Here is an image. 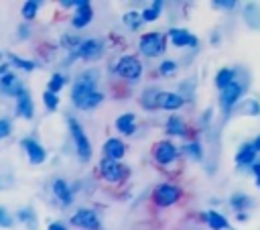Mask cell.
Instances as JSON below:
<instances>
[{"label":"cell","instance_id":"obj_1","mask_svg":"<svg viewBox=\"0 0 260 230\" xmlns=\"http://www.w3.org/2000/svg\"><path fill=\"white\" fill-rule=\"evenodd\" d=\"M102 94L95 90V75L91 73H83L81 77L75 79L73 90H71V100L79 110H89L95 108L102 102Z\"/></svg>","mask_w":260,"mask_h":230},{"label":"cell","instance_id":"obj_25","mask_svg":"<svg viewBox=\"0 0 260 230\" xmlns=\"http://www.w3.org/2000/svg\"><path fill=\"white\" fill-rule=\"evenodd\" d=\"M18 220L20 222H26L28 224V230H37V222H35V216H32V210L30 208L18 210Z\"/></svg>","mask_w":260,"mask_h":230},{"label":"cell","instance_id":"obj_6","mask_svg":"<svg viewBox=\"0 0 260 230\" xmlns=\"http://www.w3.org/2000/svg\"><path fill=\"white\" fill-rule=\"evenodd\" d=\"M242 92H244V85H242L240 81H232L228 88L221 90V106H223L225 112H228L232 106H236V102L240 100Z\"/></svg>","mask_w":260,"mask_h":230},{"label":"cell","instance_id":"obj_3","mask_svg":"<svg viewBox=\"0 0 260 230\" xmlns=\"http://www.w3.org/2000/svg\"><path fill=\"white\" fill-rule=\"evenodd\" d=\"M138 47L146 57H156L165 51V37L160 33H146V35H142Z\"/></svg>","mask_w":260,"mask_h":230},{"label":"cell","instance_id":"obj_38","mask_svg":"<svg viewBox=\"0 0 260 230\" xmlns=\"http://www.w3.org/2000/svg\"><path fill=\"white\" fill-rule=\"evenodd\" d=\"M213 4H215V8H234L236 2L234 0H215Z\"/></svg>","mask_w":260,"mask_h":230},{"label":"cell","instance_id":"obj_5","mask_svg":"<svg viewBox=\"0 0 260 230\" xmlns=\"http://www.w3.org/2000/svg\"><path fill=\"white\" fill-rule=\"evenodd\" d=\"M179 195H181L179 187H175V185H171V183L158 185V187L154 189V199H156L158 206H171V204H175V202L179 199Z\"/></svg>","mask_w":260,"mask_h":230},{"label":"cell","instance_id":"obj_41","mask_svg":"<svg viewBox=\"0 0 260 230\" xmlns=\"http://www.w3.org/2000/svg\"><path fill=\"white\" fill-rule=\"evenodd\" d=\"M250 147H252V151H254V153H260V136H258V138H254V140L250 142Z\"/></svg>","mask_w":260,"mask_h":230},{"label":"cell","instance_id":"obj_19","mask_svg":"<svg viewBox=\"0 0 260 230\" xmlns=\"http://www.w3.org/2000/svg\"><path fill=\"white\" fill-rule=\"evenodd\" d=\"M244 18L252 28H260V6L258 4H248L244 8Z\"/></svg>","mask_w":260,"mask_h":230},{"label":"cell","instance_id":"obj_37","mask_svg":"<svg viewBox=\"0 0 260 230\" xmlns=\"http://www.w3.org/2000/svg\"><path fill=\"white\" fill-rule=\"evenodd\" d=\"M8 132H10V120L8 118H0V138L8 136Z\"/></svg>","mask_w":260,"mask_h":230},{"label":"cell","instance_id":"obj_24","mask_svg":"<svg viewBox=\"0 0 260 230\" xmlns=\"http://www.w3.org/2000/svg\"><path fill=\"white\" fill-rule=\"evenodd\" d=\"M232 81H234V71H232V69H219V73L215 75V85H217L219 90L228 88Z\"/></svg>","mask_w":260,"mask_h":230},{"label":"cell","instance_id":"obj_2","mask_svg":"<svg viewBox=\"0 0 260 230\" xmlns=\"http://www.w3.org/2000/svg\"><path fill=\"white\" fill-rule=\"evenodd\" d=\"M67 122H69L71 138H73V142H75V149H77V155H79V159L87 161V159H89V155H91V147H89V140H87L85 132L81 130V126H79V124H77L73 118H67Z\"/></svg>","mask_w":260,"mask_h":230},{"label":"cell","instance_id":"obj_16","mask_svg":"<svg viewBox=\"0 0 260 230\" xmlns=\"http://www.w3.org/2000/svg\"><path fill=\"white\" fill-rule=\"evenodd\" d=\"M16 114L26 118V120L32 116V102H30V96H28L26 90L16 98Z\"/></svg>","mask_w":260,"mask_h":230},{"label":"cell","instance_id":"obj_32","mask_svg":"<svg viewBox=\"0 0 260 230\" xmlns=\"http://www.w3.org/2000/svg\"><path fill=\"white\" fill-rule=\"evenodd\" d=\"M43 100H45V106L49 108V110H55L57 108V104H59V98H57V94H53V92H45V96H43Z\"/></svg>","mask_w":260,"mask_h":230},{"label":"cell","instance_id":"obj_27","mask_svg":"<svg viewBox=\"0 0 260 230\" xmlns=\"http://www.w3.org/2000/svg\"><path fill=\"white\" fill-rule=\"evenodd\" d=\"M158 94H160V92H154V90L144 92V96H142V106H144V108H154V106H156V98H158Z\"/></svg>","mask_w":260,"mask_h":230},{"label":"cell","instance_id":"obj_30","mask_svg":"<svg viewBox=\"0 0 260 230\" xmlns=\"http://www.w3.org/2000/svg\"><path fill=\"white\" fill-rule=\"evenodd\" d=\"M252 202H250V197H246V195H234L232 197V208H236V210H244V208H248Z\"/></svg>","mask_w":260,"mask_h":230},{"label":"cell","instance_id":"obj_15","mask_svg":"<svg viewBox=\"0 0 260 230\" xmlns=\"http://www.w3.org/2000/svg\"><path fill=\"white\" fill-rule=\"evenodd\" d=\"M100 49H102V43L89 39V41H83V43L77 47V55L83 57V59H93V57L100 55Z\"/></svg>","mask_w":260,"mask_h":230},{"label":"cell","instance_id":"obj_31","mask_svg":"<svg viewBox=\"0 0 260 230\" xmlns=\"http://www.w3.org/2000/svg\"><path fill=\"white\" fill-rule=\"evenodd\" d=\"M140 18H142V14H138V12H128V14H124V22H126L130 28H136V26L140 24Z\"/></svg>","mask_w":260,"mask_h":230},{"label":"cell","instance_id":"obj_18","mask_svg":"<svg viewBox=\"0 0 260 230\" xmlns=\"http://www.w3.org/2000/svg\"><path fill=\"white\" fill-rule=\"evenodd\" d=\"M53 193H55V197L63 206H69L71 204V191H69V187H67V183L63 179H55L53 181Z\"/></svg>","mask_w":260,"mask_h":230},{"label":"cell","instance_id":"obj_17","mask_svg":"<svg viewBox=\"0 0 260 230\" xmlns=\"http://www.w3.org/2000/svg\"><path fill=\"white\" fill-rule=\"evenodd\" d=\"M104 155H106V159H112V161L120 159V157L124 155V145H122V140H118V138L106 140V142H104Z\"/></svg>","mask_w":260,"mask_h":230},{"label":"cell","instance_id":"obj_33","mask_svg":"<svg viewBox=\"0 0 260 230\" xmlns=\"http://www.w3.org/2000/svg\"><path fill=\"white\" fill-rule=\"evenodd\" d=\"M158 69H160V75H173L177 71V63L175 61H162Z\"/></svg>","mask_w":260,"mask_h":230},{"label":"cell","instance_id":"obj_12","mask_svg":"<svg viewBox=\"0 0 260 230\" xmlns=\"http://www.w3.org/2000/svg\"><path fill=\"white\" fill-rule=\"evenodd\" d=\"M169 39H171V43L177 45V47H185V45L195 47V45H197V39H195L189 31H185V28H171V31H169Z\"/></svg>","mask_w":260,"mask_h":230},{"label":"cell","instance_id":"obj_40","mask_svg":"<svg viewBox=\"0 0 260 230\" xmlns=\"http://www.w3.org/2000/svg\"><path fill=\"white\" fill-rule=\"evenodd\" d=\"M252 171H254V175H256V183H258V187H260V163L252 165Z\"/></svg>","mask_w":260,"mask_h":230},{"label":"cell","instance_id":"obj_11","mask_svg":"<svg viewBox=\"0 0 260 230\" xmlns=\"http://www.w3.org/2000/svg\"><path fill=\"white\" fill-rule=\"evenodd\" d=\"M100 173H102V177L108 179V181H120V179H122V165H118V163L112 161V159H104V161L100 163Z\"/></svg>","mask_w":260,"mask_h":230},{"label":"cell","instance_id":"obj_14","mask_svg":"<svg viewBox=\"0 0 260 230\" xmlns=\"http://www.w3.org/2000/svg\"><path fill=\"white\" fill-rule=\"evenodd\" d=\"M91 16H93V12H91V6H89V2H87V4H83V6H79V8L75 10L71 22H73L75 28H83L85 24H89Z\"/></svg>","mask_w":260,"mask_h":230},{"label":"cell","instance_id":"obj_34","mask_svg":"<svg viewBox=\"0 0 260 230\" xmlns=\"http://www.w3.org/2000/svg\"><path fill=\"white\" fill-rule=\"evenodd\" d=\"M185 155H189L191 159H199V157H201V151H199V145H197V142H191V145H185Z\"/></svg>","mask_w":260,"mask_h":230},{"label":"cell","instance_id":"obj_8","mask_svg":"<svg viewBox=\"0 0 260 230\" xmlns=\"http://www.w3.org/2000/svg\"><path fill=\"white\" fill-rule=\"evenodd\" d=\"M154 159L162 165L171 163L177 159V147L171 142V140H160L156 147H154Z\"/></svg>","mask_w":260,"mask_h":230},{"label":"cell","instance_id":"obj_23","mask_svg":"<svg viewBox=\"0 0 260 230\" xmlns=\"http://www.w3.org/2000/svg\"><path fill=\"white\" fill-rule=\"evenodd\" d=\"M254 157H256V153L252 151V147H250V142H248V145H244V147L238 151V155H236V163H238V165H252Z\"/></svg>","mask_w":260,"mask_h":230},{"label":"cell","instance_id":"obj_22","mask_svg":"<svg viewBox=\"0 0 260 230\" xmlns=\"http://www.w3.org/2000/svg\"><path fill=\"white\" fill-rule=\"evenodd\" d=\"M116 128H118L122 134H132V132H134V114H122V116L116 120Z\"/></svg>","mask_w":260,"mask_h":230},{"label":"cell","instance_id":"obj_4","mask_svg":"<svg viewBox=\"0 0 260 230\" xmlns=\"http://www.w3.org/2000/svg\"><path fill=\"white\" fill-rule=\"evenodd\" d=\"M116 71H118V75H122L124 79H138L140 73H142V65H140V61L134 59V57H122V59L118 61V65H116Z\"/></svg>","mask_w":260,"mask_h":230},{"label":"cell","instance_id":"obj_20","mask_svg":"<svg viewBox=\"0 0 260 230\" xmlns=\"http://www.w3.org/2000/svg\"><path fill=\"white\" fill-rule=\"evenodd\" d=\"M205 220H207V224H209L211 230H225V228H230L228 220L221 214H217V212H207L205 214Z\"/></svg>","mask_w":260,"mask_h":230},{"label":"cell","instance_id":"obj_39","mask_svg":"<svg viewBox=\"0 0 260 230\" xmlns=\"http://www.w3.org/2000/svg\"><path fill=\"white\" fill-rule=\"evenodd\" d=\"M10 224H12V222H10V218H8V214H6V212H4L2 208H0V226H4V228H8Z\"/></svg>","mask_w":260,"mask_h":230},{"label":"cell","instance_id":"obj_26","mask_svg":"<svg viewBox=\"0 0 260 230\" xmlns=\"http://www.w3.org/2000/svg\"><path fill=\"white\" fill-rule=\"evenodd\" d=\"M160 6H162V2H152V6H150V8H146V10L142 12V20H146V22H152V20L158 16V12H160Z\"/></svg>","mask_w":260,"mask_h":230},{"label":"cell","instance_id":"obj_35","mask_svg":"<svg viewBox=\"0 0 260 230\" xmlns=\"http://www.w3.org/2000/svg\"><path fill=\"white\" fill-rule=\"evenodd\" d=\"M258 110H260V104H258L256 100H248V102H246V108H242L240 112H242V114H256Z\"/></svg>","mask_w":260,"mask_h":230},{"label":"cell","instance_id":"obj_42","mask_svg":"<svg viewBox=\"0 0 260 230\" xmlns=\"http://www.w3.org/2000/svg\"><path fill=\"white\" fill-rule=\"evenodd\" d=\"M49 230H67V228H65L63 224H55V222H53V224L49 226Z\"/></svg>","mask_w":260,"mask_h":230},{"label":"cell","instance_id":"obj_10","mask_svg":"<svg viewBox=\"0 0 260 230\" xmlns=\"http://www.w3.org/2000/svg\"><path fill=\"white\" fill-rule=\"evenodd\" d=\"M0 92L6 94V96L18 98V96L24 92V88H22V83H20V79H18L16 75L8 73V75H4V77L0 79Z\"/></svg>","mask_w":260,"mask_h":230},{"label":"cell","instance_id":"obj_29","mask_svg":"<svg viewBox=\"0 0 260 230\" xmlns=\"http://www.w3.org/2000/svg\"><path fill=\"white\" fill-rule=\"evenodd\" d=\"M63 83H65V77L61 75V73H55L51 79H49V92H53V94H57L61 88H63Z\"/></svg>","mask_w":260,"mask_h":230},{"label":"cell","instance_id":"obj_21","mask_svg":"<svg viewBox=\"0 0 260 230\" xmlns=\"http://www.w3.org/2000/svg\"><path fill=\"white\" fill-rule=\"evenodd\" d=\"M165 130H167V134L183 136V134H185V124H183V120H181L179 116H171V118L167 120V124H165Z\"/></svg>","mask_w":260,"mask_h":230},{"label":"cell","instance_id":"obj_28","mask_svg":"<svg viewBox=\"0 0 260 230\" xmlns=\"http://www.w3.org/2000/svg\"><path fill=\"white\" fill-rule=\"evenodd\" d=\"M37 8H39V2L28 0V2H24V6H22V10H20V12H22V16H24V18H28V20H30V18L37 14Z\"/></svg>","mask_w":260,"mask_h":230},{"label":"cell","instance_id":"obj_36","mask_svg":"<svg viewBox=\"0 0 260 230\" xmlns=\"http://www.w3.org/2000/svg\"><path fill=\"white\" fill-rule=\"evenodd\" d=\"M10 59H12L14 65H18V67H22V69H26V71L35 69V63H32V61H26V59H20V57H10Z\"/></svg>","mask_w":260,"mask_h":230},{"label":"cell","instance_id":"obj_9","mask_svg":"<svg viewBox=\"0 0 260 230\" xmlns=\"http://www.w3.org/2000/svg\"><path fill=\"white\" fill-rule=\"evenodd\" d=\"M73 226H79L83 230H95L98 228V216L91 210H77L75 216H71Z\"/></svg>","mask_w":260,"mask_h":230},{"label":"cell","instance_id":"obj_13","mask_svg":"<svg viewBox=\"0 0 260 230\" xmlns=\"http://www.w3.org/2000/svg\"><path fill=\"white\" fill-rule=\"evenodd\" d=\"M156 106L162 110H177L183 106V98L179 94H171V92H160L156 98Z\"/></svg>","mask_w":260,"mask_h":230},{"label":"cell","instance_id":"obj_7","mask_svg":"<svg viewBox=\"0 0 260 230\" xmlns=\"http://www.w3.org/2000/svg\"><path fill=\"white\" fill-rule=\"evenodd\" d=\"M20 147L24 149V153L28 155V161L32 163V165H39V163H43L45 161V149L39 145V142H35L32 138H22L20 140Z\"/></svg>","mask_w":260,"mask_h":230}]
</instances>
